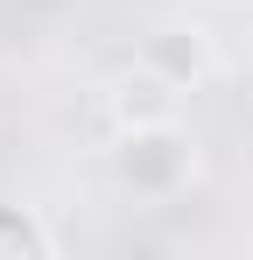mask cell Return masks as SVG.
<instances>
[{"instance_id": "6da1fadb", "label": "cell", "mask_w": 253, "mask_h": 260, "mask_svg": "<svg viewBox=\"0 0 253 260\" xmlns=\"http://www.w3.org/2000/svg\"><path fill=\"white\" fill-rule=\"evenodd\" d=\"M113 183L134 204H176L197 183V141L183 134V120H155V127H126L106 148Z\"/></svg>"}, {"instance_id": "7a4b0ae2", "label": "cell", "mask_w": 253, "mask_h": 260, "mask_svg": "<svg viewBox=\"0 0 253 260\" xmlns=\"http://www.w3.org/2000/svg\"><path fill=\"white\" fill-rule=\"evenodd\" d=\"M99 113H106V141L126 134V127H155V120H176V113H183V85H169L162 71H148V63L134 56L120 78L99 91Z\"/></svg>"}, {"instance_id": "3957f363", "label": "cell", "mask_w": 253, "mask_h": 260, "mask_svg": "<svg viewBox=\"0 0 253 260\" xmlns=\"http://www.w3.org/2000/svg\"><path fill=\"white\" fill-rule=\"evenodd\" d=\"M134 56H141L148 71H162L169 85H183V91H190V85H204V78H211V63H218V56H211V36H204V28H183V21L155 28V36L134 49Z\"/></svg>"}, {"instance_id": "277c9868", "label": "cell", "mask_w": 253, "mask_h": 260, "mask_svg": "<svg viewBox=\"0 0 253 260\" xmlns=\"http://www.w3.org/2000/svg\"><path fill=\"white\" fill-rule=\"evenodd\" d=\"M0 253H14V260H49V253H56V239H49V225H42L36 211L0 204Z\"/></svg>"}]
</instances>
